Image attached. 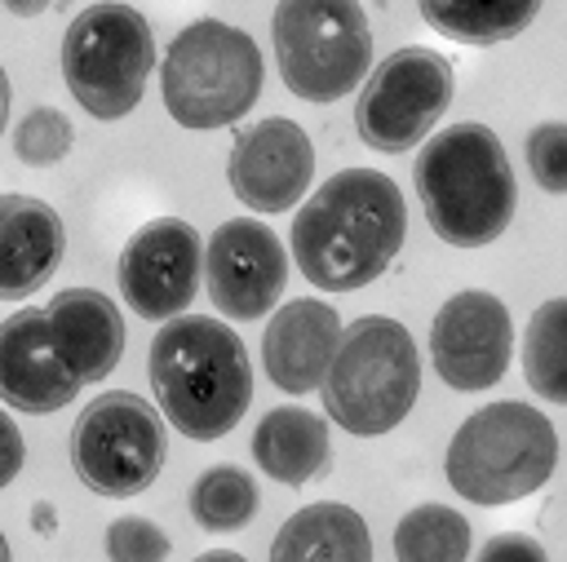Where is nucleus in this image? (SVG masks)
Returning <instances> with one entry per match:
<instances>
[{"label":"nucleus","mask_w":567,"mask_h":562,"mask_svg":"<svg viewBox=\"0 0 567 562\" xmlns=\"http://www.w3.org/2000/svg\"><path fill=\"white\" fill-rule=\"evenodd\" d=\"M408 239V204L381 168L332 173L292 217V261L319 292H359L390 270Z\"/></svg>","instance_id":"nucleus-1"},{"label":"nucleus","mask_w":567,"mask_h":562,"mask_svg":"<svg viewBox=\"0 0 567 562\" xmlns=\"http://www.w3.org/2000/svg\"><path fill=\"white\" fill-rule=\"evenodd\" d=\"M151 389L177 434L213 443L252 403V363L239 332L213 314L164 319L151 341Z\"/></svg>","instance_id":"nucleus-2"},{"label":"nucleus","mask_w":567,"mask_h":562,"mask_svg":"<svg viewBox=\"0 0 567 562\" xmlns=\"http://www.w3.org/2000/svg\"><path fill=\"white\" fill-rule=\"evenodd\" d=\"M412 181L430 230L452 248L501 239L518 204V181L501 137L474 119L430 133L412 164Z\"/></svg>","instance_id":"nucleus-3"},{"label":"nucleus","mask_w":567,"mask_h":562,"mask_svg":"<svg viewBox=\"0 0 567 562\" xmlns=\"http://www.w3.org/2000/svg\"><path fill=\"white\" fill-rule=\"evenodd\" d=\"M323 412L354 438H381L408 420L421 394V354L412 332L390 314H363L341 327V341L319 381Z\"/></svg>","instance_id":"nucleus-4"},{"label":"nucleus","mask_w":567,"mask_h":562,"mask_svg":"<svg viewBox=\"0 0 567 562\" xmlns=\"http://www.w3.org/2000/svg\"><path fill=\"white\" fill-rule=\"evenodd\" d=\"M558 465V434L545 412L523 398H501L470 412L443 456L447 487L470 504H514L540 491Z\"/></svg>","instance_id":"nucleus-5"},{"label":"nucleus","mask_w":567,"mask_h":562,"mask_svg":"<svg viewBox=\"0 0 567 562\" xmlns=\"http://www.w3.org/2000/svg\"><path fill=\"white\" fill-rule=\"evenodd\" d=\"M261 80L266 62L257 40L217 18H195L182 27L159 62L164 111L190 133L239 124L261 97Z\"/></svg>","instance_id":"nucleus-6"},{"label":"nucleus","mask_w":567,"mask_h":562,"mask_svg":"<svg viewBox=\"0 0 567 562\" xmlns=\"http://www.w3.org/2000/svg\"><path fill=\"white\" fill-rule=\"evenodd\" d=\"M270 44L284 89L315 106L354 93L372 66V27L359 0H275Z\"/></svg>","instance_id":"nucleus-7"},{"label":"nucleus","mask_w":567,"mask_h":562,"mask_svg":"<svg viewBox=\"0 0 567 562\" xmlns=\"http://www.w3.org/2000/svg\"><path fill=\"white\" fill-rule=\"evenodd\" d=\"M155 71V35L142 9L120 0H93L66 22L62 80L93 119H124L142 106Z\"/></svg>","instance_id":"nucleus-8"},{"label":"nucleus","mask_w":567,"mask_h":562,"mask_svg":"<svg viewBox=\"0 0 567 562\" xmlns=\"http://www.w3.org/2000/svg\"><path fill=\"white\" fill-rule=\"evenodd\" d=\"M164 456H168V438L159 412L128 389L97 394L80 412L71 434L75 478L106 500L142 496L159 478Z\"/></svg>","instance_id":"nucleus-9"},{"label":"nucleus","mask_w":567,"mask_h":562,"mask_svg":"<svg viewBox=\"0 0 567 562\" xmlns=\"http://www.w3.org/2000/svg\"><path fill=\"white\" fill-rule=\"evenodd\" d=\"M452 62L439 49L408 44L368 66L363 93L354 102V128L363 146L381 155H403L434 133L452 106Z\"/></svg>","instance_id":"nucleus-10"},{"label":"nucleus","mask_w":567,"mask_h":562,"mask_svg":"<svg viewBox=\"0 0 567 562\" xmlns=\"http://www.w3.org/2000/svg\"><path fill=\"white\" fill-rule=\"evenodd\" d=\"M204 279V239L182 217H155L128 235L115 283L133 314L142 319H177L195 301Z\"/></svg>","instance_id":"nucleus-11"},{"label":"nucleus","mask_w":567,"mask_h":562,"mask_svg":"<svg viewBox=\"0 0 567 562\" xmlns=\"http://www.w3.org/2000/svg\"><path fill=\"white\" fill-rule=\"evenodd\" d=\"M514 319L496 292L461 288L452 292L430 323V363L439 381L456 394L492 389L509 372Z\"/></svg>","instance_id":"nucleus-12"},{"label":"nucleus","mask_w":567,"mask_h":562,"mask_svg":"<svg viewBox=\"0 0 567 562\" xmlns=\"http://www.w3.org/2000/svg\"><path fill=\"white\" fill-rule=\"evenodd\" d=\"M288 283V252L257 217H230L204 243V288L221 319H266Z\"/></svg>","instance_id":"nucleus-13"},{"label":"nucleus","mask_w":567,"mask_h":562,"mask_svg":"<svg viewBox=\"0 0 567 562\" xmlns=\"http://www.w3.org/2000/svg\"><path fill=\"white\" fill-rule=\"evenodd\" d=\"M315 177V146L306 128L288 115L257 119L244 128L226 159L230 195L248 212H288L301 204Z\"/></svg>","instance_id":"nucleus-14"},{"label":"nucleus","mask_w":567,"mask_h":562,"mask_svg":"<svg viewBox=\"0 0 567 562\" xmlns=\"http://www.w3.org/2000/svg\"><path fill=\"white\" fill-rule=\"evenodd\" d=\"M84 385L62 367L49 345L44 310L22 305L0 319V403L13 412L49 416L62 412Z\"/></svg>","instance_id":"nucleus-15"},{"label":"nucleus","mask_w":567,"mask_h":562,"mask_svg":"<svg viewBox=\"0 0 567 562\" xmlns=\"http://www.w3.org/2000/svg\"><path fill=\"white\" fill-rule=\"evenodd\" d=\"M44 332L62 367L80 385H97L115 372L124 354V319L120 305L97 288H62L44 305Z\"/></svg>","instance_id":"nucleus-16"},{"label":"nucleus","mask_w":567,"mask_h":562,"mask_svg":"<svg viewBox=\"0 0 567 562\" xmlns=\"http://www.w3.org/2000/svg\"><path fill=\"white\" fill-rule=\"evenodd\" d=\"M337 341H341V314L328 301L319 296L284 301V310L266 319V336H261L266 376L284 394H315Z\"/></svg>","instance_id":"nucleus-17"},{"label":"nucleus","mask_w":567,"mask_h":562,"mask_svg":"<svg viewBox=\"0 0 567 562\" xmlns=\"http://www.w3.org/2000/svg\"><path fill=\"white\" fill-rule=\"evenodd\" d=\"M62 217L35 195H0V301H27L62 266Z\"/></svg>","instance_id":"nucleus-18"},{"label":"nucleus","mask_w":567,"mask_h":562,"mask_svg":"<svg viewBox=\"0 0 567 562\" xmlns=\"http://www.w3.org/2000/svg\"><path fill=\"white\" fill-rule=\"evenodd\" d=\"M270 562H372V531L350 504L319 500L284 518L270 540Z\"/></svg>","instance_id":"nucleus-19"},{"label":"nucleus","mask_w":567,"mask_h":562,"mask_svg":"<svg viewBox=\"0 0 567 562\" xmlns=\"http://www.w3.org/2000/svg\"><path fill=\"white\" fill-rule=\"evenodd\" d=\"M332 456V438L328 425L310 412V407H270L257 429H252V460L266 478L284 482V487H301L315 473L328 469Z\"/></svg>","instance_id":"nucleus-20"},{"label":"nucleus","mask_w":567,"mask_h":562,"mask_svg":"<svg viewBox=\"0 0 567 562\" xmlns=\"http://www.w3.org/2000/svg\"><path fill=\"white\" fill-rule=\"evenodd\" d=\"M540 4L545 0H416L421 18L439 35L470 44V49H487V44L523 35L536 22Z\"/></svg>","instance_id":"nucleus-21"},{"label":"nucleus","mask_w":567,"mask_h":562,"mask_svg":"<svg viewBox=\"0 0 567 562\" xmlns=\"http://www.w3.org/2000/svg\"><path fill=\"white\" fill-rule=\"evenodd\" d=\"M523 376L545 403L567 407V296H549L532 310L523 332Z\"/></svg>","instance_id":"nucleus-22"},{"label":"nucleus","mask_w":567,"mask_h":562,"mask_svg":"<svg viewBox=\"0 0 567 562\" xmlns=\"http://www.w3.org/2000/svg\"><path fill=\"white\" fill-rule=\"evenodd\" d=\"M474 527L461 518V509L425 500L408 509L394 527V558L399 562H465Z\"/></svg>","instance_id":"nucleus-23"},{"label":"nucleus","mask_w":567,"mask_h":562,"mask_svg":"<svg viewBox=\"0 0 567 562\" xmlns=\"http://www.w3.org/2000/svg\"><path fill=\"white\" fill-rule=\"evenodd\" d=\"M257 482L239 465H213L190 487V518L204 531H239L257 518Z\"/></svg>","instance_id":"nucleus-24"},{"label":"nucleus","mask_w":567,"mask_h":562,"mask_svg":"<svg viewBox=\"0 0 567 562\" xmlns=\"http://www.w3.org/2000/svg\"><path fill=\"white\" fill-rule=\"evenodd\" d=\"M71 142H75V128L58 106H31L13 128V150L31 168L62 164L71 155Z\"/></svg>","instance_id":"nucleus-25"},{"label":"nucleus","mask_w":567,"mask_h":562,"mask_svg":"<svg viewBox=\"0 0 567 562\" xmlns=\"http://www.w3.org/2000/svg\"><path fill=\"white\" fill-rule=\"evenodd\" d=\"M527 164L540 190L567 195V124L563 119H545L527 133Z\"/></svg>","instance_id":"nucleus-26"},{"label":"nucleus","mask_w":567,"mask_h":562,"mask_svg":"<svg viewBox=\"0 0 567 562\" xmlns=\"http://www.w3.org/2000/svg\"><path fill=\"white\" fill-rule=\"evenodd\" d=\"M168 535L137 513H124L106 527V558L111 562H164L168 558Z\"/></svg>","instance_id":"nucleus-27"},{"label":"nucleus","mask_w":567,"mask_h":562,"mask_svg":"<svg viewBox=\"0 0 567 562\" xmlns=\"http://www.w3.org/2000/svg\"><path fill=\"white\" fill-rule=\"evenodd\" d=\"M474 562H549V553H545V544H540L536 535L501 531V535H492V540L478 549Z\"/></svg>","instance_id":"nucleus-28"},{"label":"nucleus","mask_w":567,"mask_h":562,"mask_svg":"<svg viewBox=\"0 0 567 562\" xmlns=\"http://www.w3.org/2000/svg\"><path fill=\"white\" fill-rule=\"evenodd\" d=\"M22 460H27L22 429H18V425H13V416L0 407V491L22 473Z\"/></svg>","instance_id":"nucleus-29"},{"label":"nucleus","mask_w":567,"mask_h":562,"mask_svg":"<svg viewBox=\"0 0 567 562\" xmlns=\"http://www.w3.org/2000/svg\"><path fill=\"white\" fill-rule=\"evenodd\" d=\"M53 0H4V9L13 13V18H35V13H44Z\"/></svg>","instance_id":"nucleus-30"},{"label":"nucleus","mask_w":567,"mask_h":562,"mask_svg":"<svg viewBox=\"0 0 567 562\" xmlns=\"http://www.w3.org/2000/svg\"><path fill=\"white\" fill-rule=\"evenodd\" d=\"M195 562H248V558L235 553V549H208V553H199Z\"/></svg>","instance_id":"nucleus-31"},{"label":"nucleus","mask_w":567,"mask_h":562,"mask_svg":"<svg viewBox=\"0 0 567 562\" xmlns=\"http://www.w3.org/2000/svg\"><path fill=\"white\" fill-rule=\"evenodd\" d=\"M4 124H9V75L0 66V137H4Z\"/></svg>","instance_id":"nucleus-32"},{"label":"nucleus","mask_w":567,"mask_h":562,"mask_svg":"<svg viewBox=\"0 0 567 562\" xmlns=\"http://www.w3.org/2000/svg\"><path fill=\"white\" fill-rule=\"evenodd\" d=\"M0 562H9V540L0 535Z\"/></svg>","instance_id":"nucleus-33"}]
</instances>
